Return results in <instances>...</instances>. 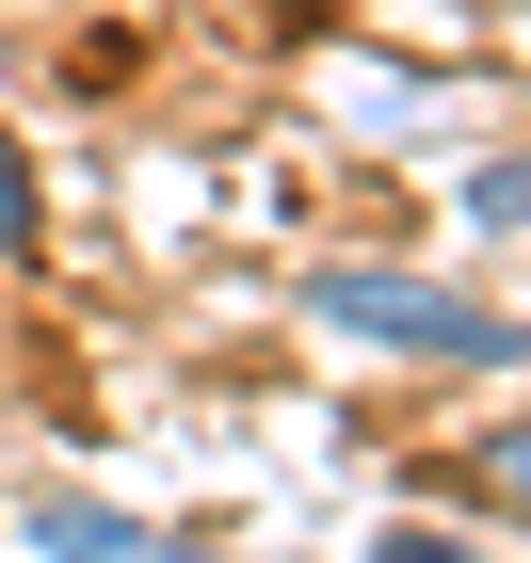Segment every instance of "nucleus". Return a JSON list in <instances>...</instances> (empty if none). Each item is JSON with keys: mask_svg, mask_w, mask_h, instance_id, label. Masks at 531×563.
<instances>
[{"mask_svg": "<svg viewBox=\"0 0 531 563\" xmlns=\"http://www.w3.org/2000/svg\"><path fill=\"white\" fill-rule=\"evenodd\" d=\"M370 563H467L451 531H370Z\"/></svg>", "mask_w": 531, "mask_h": 563, "instance_id": "obj_6", "label": "nucleus"}, {"mask_svg": "<svg viewBox=\"0 0 531 563\" xmlns=\"http://www.w3.org/2000/svg\"><path fill=\"white\" fill-rule=\"evenodd\" d=\"M33 242H48V194H33V162L0 145V258H33Z\"/></svg>", "mask_w": 531, "mask_h": 563, "instance_id": "obj_3", "label": "nucleus"}, {"mask_svg": "<svg viewBox=\"0 0 531 563\" xmlns=\"http://www.w3.org/2000/svg\"><path fill=\"white\" fill-rule=\"evenodd\" d=\"M467 210H484V225H531V162H499V177H467Z\"/></svg>", "mask_w": 531, "mask_h": 563, "instance_id": "obj_4", "label": "nucleus"}, {"mask_svg": "<svg viewBox=\"0 0 531 563\" xmlns=\"http://www.w3.org/2000/svg\"><path fill=\"white\" fill-rule=\"evenodd\" d=\"M484 483H499V499L531 516V434H499V451H484Z\"/></svg>", "mask_w": 531, "mask_h": 563, "instance_id": "obj_5", "label": "nucleus"}, {"mask_svg": "<svg viewBox=\"0 0 531 563\" xmlns=\"http://www.w3.org/2000/svg\"><path fill=\"white\" fill-rule=\"evenodd\" d=\"M33 563H210L193 531H145V516H113V499H33Z\"/></svg>", "mask_w": 531, "mask_h": 563, "instance_id": "obj_2", "label": "nucleus"}, {"mask_svg": "<svg viewBox=\"0 0 531 563\" xmlns=\"http://www.w3.org/2000/svg\"><path fill=\"white\" fill-rule=\"evenodd\" d=\"M307 322H339V339H370V354H435V371H531V322L435 290V274H370V258H322Z\"/></svg>", "mask_w": 531, "mask_h": 563, "instance_id": "obj_1", "label": "nucleus"}]
</instances>
